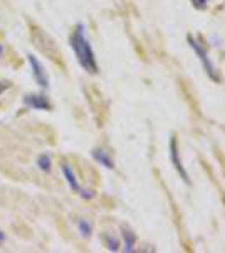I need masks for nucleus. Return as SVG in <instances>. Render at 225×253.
Masks as SVG:
<instances>
[{
    "instance_id": "0eeeda50",
    "label": "nucleus",
    "mask_w": 225,
    "mask_h": 253,
    "mask_svg": "<svg viewBox=\"0 0 225 253\" xmlns=\"http://www.w3.org/2000/svg\"><path fill=\"white\" fill-rule=\"evenodd\" d=\"M207 2H208V0H192V3H193V7H197L198 10L207 9Z\"/></svg>"
},
{
    "instance_id": "f257e3e1",
    "label": "nucleus",
    "mask_w": 225,
    "mask_h": 253,
    "mask_svg": "<svg viewBox=\"0 0 225 253\" xmlns=\"http://www.w3.org/2000/svg\"><path fill=\"white\" fill-rule=\"evenodd\" d=\"M29 38H31L32 44L35 46V49L44 54L47 59H51L52 63H56L57 66L64 68V59L61 54L59 47L56 46V41L47 34L42 27L35 26L34 22H29Z\"/></svg>"
},
{
    "instance_id": "39448f33",
    "label": "nucleus",
    "mask_w": 225,
    "mask_h": 253,
    "mask_svg": "<svg viewBox=\"0 0 225 253\" xmlns=\"http://www.w3.org/2000/svg\"><path fill=\"white\" fill-rule=\"evenodd\" d=\"M123 236H125V245H126V252H133L134 242H136V236L131 230H125L123 231Z\"/></svg>"
},
{
    "instance_id": "423d86ee",
    "label": "nucleus",
    "mask_w": 225,
    "mask_h": 253,
    "mask_svg": "<svg viewBox=\"0 0 225 253\" xmlns=\"http://www.w3.org/2000/svg\"><path fill=\"white\" fill-rule=\"evenodd\" d=\"M94 157H96L97 161L101 162V164H104L106 167H114L113 161L108 156H106V152H103V150H96V152H94Z\"/></svg>"
},
{
    "instance_id": "f03ea898",
    "label": "nucleus",
    "mask_w": 225,
    "mask_h": 253,
    "mask_svg": "<svg viewBox=\"0 0 225 253\" xmlns=\"http://www.w3.org/2000/svg\"><path fill=\"white\" fill-rule=\"evenodd\" d=\"M72 47H74L76 51V56L77 59H79L81 66H83L86 71L89 73H97V64H96V59H94V52L91 46H89L88 39L84 38L83 34V29H77L76 34L72 36Z\"/></svg>"
},
{
    "instance_id": "7ed1b4c3",
    "label": "nucleus",
    "mask_w": 225,
    "mask_h": 253,
    "mask_svg": "<svg viewBox=\"0 0 225 253\" xmlns=\"http://www.w3.org/2000/svg\"><path fill=\"white\" fill-rule=\"evenodd\" d=\"M188 44H190V47L193 49L195 54L198 56L200 63H202V66H203V69H205L207 75L210 76V78L214 80V81H220L219 75H217V69H215V66H214V63H212L210 58H208L207 51L202 47V44H200L197 39L192 38V36H188Z\"/></svg>"
},
{
    "instance_id": "20e7f679",
    "label": "nucleus",
    "mask_w": 225,
    "mask_h": 253,
    "mask_svg": "<svg viewBox=\"0 0 225 253\" xmlns=\"http://www.w3.org/2000/svg\"><path fill=\"white\" fill-rule=\"evenodd\" d=\"M170 159L171 164H173L175 170L180 174V177L183 179L185 184H190V177H188V172L185 170V167L182 164V159H180V150H178V144H177V137H171L170 140Z\"/></svg>"
}]
</instances>
